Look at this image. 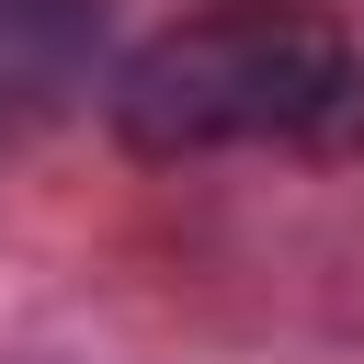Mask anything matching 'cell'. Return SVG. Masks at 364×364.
<instances>
[{"label": "cell", "mask_w": 364, "mask_h": 364, "mask_svg": "<svg viewBox=\"0 0 364 364\" xmlns=\"http://www.w3.org/2000/svg\"><path fill=\"white\" fill-rule=\"evenodd\" d=\"M102 102L136 159H216V148L353 159L364 148V46L318 0H216L193 23H159L102 80Z\"/></svg>", "instance_id": "6da1fadb"}, {"label": "cell", "mask_w": 364, "mask_h": 364, "mask_svg": "<svg viewBox=\"0 0 364 364\" xmlns=\"http://www.w3.org/2000/svg\"><path fill=\"white\" fill-rule=\"evenodd\" d=\"M102 68V0H0V125H46Z\"/></svg>", "instance_id": "7a4b0ae2"}]
</instances>
